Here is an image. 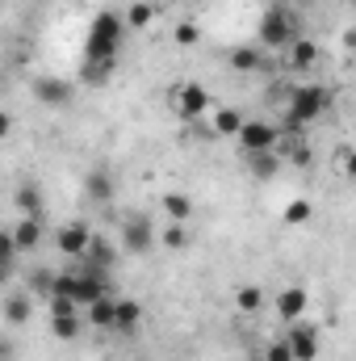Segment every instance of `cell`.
<instances>
[{"mask_svg": "<svg viewBox=\"0 0 356 361\" xmlns=\"http://www.w3.org/2000/svg\"><path fill=\"white\" fill-rule=\"evenodd\" d=\"M327 105H331V92L319 89V85H302V89H293L289 105H285V130H302V126L319 122V118L327 114Z\"/></svg>", "mask_w": 356, "mask_h": 361, "instance_id": "obj_1", "label": "cell"}, {"mask_svg": "<svg viewBox=\"0 0 356 361\" xmlns=\"http://www.w3.org/2000/svg\"><path fill=\"white\" fill-rule=\"evenodd\" d=\"M117 47H122V17L117 13H96L89 25L84 59H117Z\"/></svg>", "mask_w": 356, "mask_h": 361, "instance_id": "obj_2", "label": "cell"}, {"mask_svg": "<svg viewBox=\"0 0 356 361\" xmlns=\"http://www.w3.org/2000/svg\"><path fill=\"white\" fill-rule=\"evenodd\" d=\"M298 38H302V34H298L293 13H289L285 4H268L265 17H260V42H265L268 51H289Z\"/></svg>", "mask_w": 356, "mask_h": 361, "instance_id": "obj_3", "label": "cell"}, {"mask_svg": "<svg viewBox=\"0 0 356 361\" xmlns=\"http://www.w3.org/2000/svg\"><path fill=\"white\" fill-rule=\"evenodd\" d=\"M276 143H281V130L265 122V118H248L243 122V130L235 135V147L243 152V156H256V152H276Z\"/></svg>", "mask_w": 356, "mask_h": 361, "instance_id": "obj_4", "label": "cell"}, {"mask_svg": "<svg viewBox=\"0 0 356 361\" xmlns=\"http://www.w3.org/2000/svg\"><path fill=\"white\" fill-rule=\"evenodd\" d=\"M122 248L134 252V257H147V252L155 248V231H151V219H147V214L126 219V227H122Z\"/></svg>", "mask_w": 356, "mask_h": 361, "instance_id": "obj_5", "label": "cell"}, {"mask_svg": "<svg viewBox=\"0 0 356 361\" xmlns=\"http://www.w3.org/2000/svg\"><path fill=\"white\" fill-rule=\"evenodd\" d=\"M172 109H177L180 118H201V114H210V92L201 89L197 80H189V85H180L177 92H172Z\"/></svg>", "mask_w": 356, "mask_h": 361, "instance_id": "obj_6", "label": "cell"}, {"mask_svg": "<svg viewBox=\"0 0 356 361\" xmlns=\"http://www.w3.org/2000/svg\"><path fill=\"white\" fill-rule=\"evenodd\" d=\"M34 97L42 105H51V109H68L72 97H76V85L72 80H59V76H38L34 80Z\"/></svg>", "mask_w": 356, "mask_h": 361, "instance_id": "obj_7", "label": "cell"}, {"mask_svg": "<svg viewBox=\"0 0 356 361\" xmlns=\"http://www.w3.org/2000/svg\"><path fill=\"white\" fill-rule=\"evenodd\" d=\"M105 273H109V269H96V265H89L84 273H76V302H80L84 311H89L96 298H105V294H109Z\"/></svg>", "mask_w": 356, "mask_h": 361, "instance_id": "obj_8", "label": "cell"}, {"mask_svg": "<svg viewBox=\"0 0 356 361\" xmlns=\"http://www.w3.org/2000/svg\"><path fill=\"white\" fill-rule=\"evenodd\" d=\"M272 307H276V315H281L285 324H298V319L306 315V307H310V294H306V286H285Z\"/></svg>", "mask_w": 356, "mask_h": 361, "instance_id": "obj_9", "label": "cell"}, {"mask_svg": "<svg viewBox=\"0 0 356 361\" xmlns=\"http://www.w3.org/2000/svg\"><path fill=\"white\" fill-rule=\"evenodd\" d=\"M285 341H289V349H293V357L298 361H314L319 357V332H314L310 324H302V319L289 324V336H285Z\"/></svg>", "mask_w": 356, "mask_h": 361, "instance_id": "obj_10", "label": "cell"}, {"mask_svg": "<svg viewBox=\"0 0 356 361\" xmlns=\"http://www.w3.org/2000/svg\"><path fill=\"white\" fill-rule=\"evenodd\" d=\"M55 244H59V252H68V257H84L89 244H92V231L84 223H68V227H59Z\"/></svg>", "mask_w": 356, "mask_h": 361, "instance_id": "obj_11", "label": "cell"}, {"mask_svg": "<svg viewBox=\"0 0 356 361\" xmlns=\"http://www.w3.org/2000/svg\"><path fill=\"white\" fill-rule=\"evenodd\" d=\"M285 55H289V68H293V72H310V68L319 63V42H310V38H298V42H293Z\"/></svg>", "mask_w": 356, "mask_h": 361, "instance_id": "obj_12", "label": "cell"}, {"mask_svg": "<svg viewBox=\"0 0 356 361\" xmlns=\"http://www.w3.org/2000/svg\"><path fill=\"white\" fill-rule=\"evenodd\" d=\"M243 122H248V118H243L239 109H214V114H210V126H214V135H222V139H235V135L243 130Z\"/></svg>", "mask_w": 356, "mask_h": 361, "instance_id": "obj_13", "label": "cell"}, {"mask_svg": "<svg viewBox=\"0 0 356 361\" xmlns=\"http://www.w3.org/2000/svg\"><path fill=\"white\" fill-rule=\"evenodd\" d=\"M8 231H13V240H17L21 252H34V248L42 244V227H38V219H21V223L8 227Z\"/></svg>", "mask_w": 356, "mask_h": 361, "instance_id": "obj_14", "label": "cell"}, {"mask_svg": "<svg viewBox=\"0 0 356 361\" xmlns=\"http://www.w3.org/2000/svg\"><path fill=\"white\" fill-rule=\"evenodd\" d=\"M260 307H265V290H260V286L248 281V286L235 290V311H239V315H256Z\"/></svg>", "mask_w": 356, "mask_h": 361, "instance_id": "obj_15", "label": "cell"}, {"mask_svg": "<svg viewBox=\"0 0 356 361\" xmlns=\"http://www.w3.org/2000/svg\"><path fill=\"white\" fill-rule=\"evenodd\" d=\"M109 76H113V59H84L80 63V80L84 85H109Z\"/></svg>", "mask_w": 356, "mask_h": 361, "instance_id": "obj_16", "label": "cell"}, {"mask_svg": "<svg viewBox=\"0 0 356 361\" xmlns=\"http://www.w3.org/2000/svg\"><path fill=\"white\" fill-rule=\"evenodd\" d=\"M30 315H34V298H30V294H13V298L4 302V319H8L13 328H21Z\"/></svg>", "mask_w": 356, "mask_h": 361, "instance_id": "obj_17", "label": "cell"}, {"mask_svg": "<svg viewBox=\"0 0 356 361\" xmlns=\"http://www.w3.org/2000/svg\"><path fill=\"white\" fill-rule=\"evenodd\" d=\"M164 214H168V223H189V219H193V197H184V193H164Z\"/></svg>", "mask_w": 356, "mask_h": 361, "instance_id": "obj_18", "label": "cell"}, {"mask_svg": "<svg viewBox=\"0 0 356 361\" xmlns=\"http://www.w3.org/2000/svg\"><path fill=\"white\" fill-rule=\"evenodd\" d=\"M89 324H96V328H113L117 324V302L105 294V298H96L89 307Z\"/></svg>", "mask_w": 356, "mask_h": 361, "instance_id": "obj_19", "label": "cell"}, {"mask_svg": "<svg viewBox=\"0 0 356 361\" xmlns=\"http://www.w3.org/2000/svg\"><path fill=\"white\" fill-rule=\"evenodd\" d=\"M17 206H21V214H25V219H38V214H42V193H38V185H30V180H25V185L17 189Z\"/></svg>", "mask_w": 356, "mask_h": 361, "instance_id": "obj_20", "label": "cell"}, {"mask_svg": "<svg viewBox=\"0 0 356 361\" xmlns=\"http://www.w3.org/2000/svg\"><path fill=\"white\" fill-rule=\"evenodd\" d=\"M248 169H252V177L268 180L281 169V156H276V152H256V156H248Z\"/></svg>", "mask_w": 356, "mask_h": 361, "instance_id": "obj_21", "label": "cell"}, {"mask_svg": "<svg viewBox=\"0 0 356 361\" xmlns=\"http://www.w3.org/2000/svg\"><path fill=\"white\" fill-rule=\"evenodd\" d=\"M84 257H89V265H96V269H109L117 252H113V244H109V240L92 235V244H89V252H84Z\"/></svg>", "mask_w": 356, "mask_h": 361, "instance_id": "obj_22", "label": "cell"}, {"mask_svg": "<svg viewBox=\"0 0 356 361\" xmlns=\"http://www.w3.org/2000/svg\"><path fill=\"white\" fill-rule=\"evenodd\" d=\"M231 68H235V72H260L265 59H260L256 47H239V51H231Z\"/></svg>", "mask_w": 356, "mask_h": 361, "instance_id": "obj_23", "label": "cell"}, {"mask_svg": "<svg viewBox=\"0 0 356 361\" xmlns=\"http://www.w3.org/2000/svg\"><path fill=\"white\" fill-rule=\"evenodd\" d=\"M139 319H143V307L134 302V298H126V302H117V332H134L139 328Z\"/></svg>", "mask_w": 356, "mask_h": 361, "instance_id": "obj_24", "label": "cell"}, {"mask_svg": "<svg viewBox=\"0 0 356 361\" xmlns=\"http://www.w3.org/2000/svg\"><path fill=\"white\" fill-rule=\"evenodd\" d=\"M51 332L59 341H76L80 336V315H51Z\"/></svg>", "mask_w": 356, "mask_h": 361, "instance_id": "obj_25", "label": "cell"}, {"mask_svg": "<svg viewBox=\"0 0 356 361\" xmlns=\"http://www.w3.org/2000/svg\"><path fill=\"white\" fill-rule=\"evenodd\" d=\"M310 214H314V206H310L306 197H298V202H289V206H285V214H281V219H285L289 227H302V223H310Z\"/></svg>", "mask_w": 356, "mask_h": 361, "instance_id": "obj_26", "label": "cell"}, {"mask_svg": "<svg viewBox=\"0 0 356 361\" xmlns=\"http://www.w3.org/2000/svg\"><path fill=\"white\" fill-rule=\"evenodd\" d=\"M151 17H155V4H147V0H134V4H130V13H126V21H130L134 30L151 25Z\"/></svg>", "mask_w": 356, "mask_h": 361, "instance_id": "obj_27", "label": "cell"}, {"mask_svg": "<svg viewBox=\"0 0 356 361\" xmlns=\"http://www.w3.org/2000/svg\"><path fill=\"white\" fill-rule=\"evenodd\" d=\"M55 281H59V277H55L51 269H34L30 273V290H34V294H46V298L55 294Z\"/></svg>", "mask_w": 356, "mask_h": 361, "instance_id": "obj_28", "label": "cell"}, {"mask_svg": "<svg viewBox=\"0 0 356 361\" xmlns=\"http://www.w3.org/2000/svg\"><path fill=\"white\" fill-rule=\"evenodd\" d=\"M109 193H113L109 177H105V173H92V177H89V197H96V202H109Z\"/></svg>", "mask_w": 356, "mask_h": 361, "instance_id": "obj_29", "label": "cell"}, {"mask_svg": "<svg viewBox=\"0 0 356 361\" xmlns=\"http://www.w3.org/2000/svg\"><path fill=\"white\" fill-rule=\"evenodd\" d=\"M51 298H76V273H63L59 281H55V294Z\"/></svg>", "mask_w": 356, "mask_h": 361, "instance_id": "obj_30", "label": "cell"}, {"mask_svg": "<svg viewBox=\"0 0 356 361\" xmlns=\"http://www.w3.org/2000/svg\"><path fill=\"white\" fill-rule=\"evenodd\" d=\"M184 244H189V235H184V231H180V223H172V227H168V231H164V248H172V252H180V248H184Z\"/></svg>", "mask_w": 356, "mask_h": 361, "instance_id": "obj_31", "label": "cell"}, {"mask_svg": "<svg viewBox=\"0 0 356 361\" xmlns=\"http://www.w3.org/2000/svg\"><path fill=\"white\" fill-rule=\"evenodd\" d=\"M265 361H298V357H293V349H289V341H276V345H268Z\"/></svg>", "mask_w": 356, "mask_h": 361, "instance_id": "obj_32", "label": "cell"}, {"mask_svg": "<svg viewBox=\"0 0 356 361\" xmlns=\"http://www.w3.org/2000/svg\"><path fill=\"white\" fill-rule=\"evenodd\" d=\"M80 302L76 298H51V315H76Z\"/></svg>", "mask_w": 356, "mask_h": 361, "instance_id": "obj_33", "label": "cell"}, {"mask_svg": "<svg viewBox=\"0 0 356 361\" xmlns=\"http://www.w3.org/2000/svg\"><path fill=\"white\" fill-rule=\"evenodd\" d=\"M193 42H197V25H189V21L177 25V47H193Z\"/></svg>", "mask_w": 356, "mask_h": 361, "instance_id": "obj_34", "label": "cell"}, {"mask_svg": "<svg viewBox=\"0 0 356 361\" xmlns=\"http://www.w3.org/2000/svg\"><path fill=\"white\" fill-rule=\"evenodd\" d=\"M344 169H348V177L356 180V147H352V152H348V160H344Z\"/></svg>", "mask_w": 356, "mask_h": 361, "instance_id": "obj_35", "label": "cell"}, {"mask_svg": "<svg viewBox=\"0 0 356 361\" xmlns=\"http://www.w3.org/2000/svg\"><path fill=\"white\" fill-rule=\"evenodd\" d=\"M344 42H348V51H356V30H348V34H344Z\"/></svg>", "mask_w": 356, "mask_h": 361, "instance_id": "obj_36", "label": "cell"}, {"mask_svg": "<svg viewBox=\"0 0 356 361\" xmlns=\"http://www.w3.org/2000/svg\"><path fill=\"white\" fill-rule=\"evenodd\" d=\"M260 4H265V8H268V4H276V0H260Z\"/></svg>", "mask_w": 356, "mask_h": 361, "instance_id": "obj_37", "label": "cell"}]
</instances>
